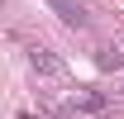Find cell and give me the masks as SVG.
I'll use <instances>...</instances> for the list:
<instances>
[{"instance_id": "obj_3", "label": "cell", "mask_w": 124, "mask_h": 119, "mask_svg": "<svg viewBox=\"0 0 124 119\" xmlns=\"http://www.w3.org/2000/svg\"><path fill=\"white\" fill-rule=\"evenodd\" d=\"M72 110H105V95H77Z\"/></svg>"}, {"instance_id": "obj_2", "label": "cell", "mask_w": 124, "mask_h": 119, "mask_svg": "<svg viewBox=\"0 0 124 119\" xmlns=\"http://www.w3.org/2000/svg\"><path fill=\"white\" fill-rule=\"evenodd\" d=\"M29 62L38 67V72H57V62L48 57V48H29Z\"/></svg>"}, {"instance_id": "obj_1", "label": "cell", "mask_w": 124, "mask_h": 119, "mask_svg": "<svg viewBox=\"0 0 124 119\" xmlns=\"http://www.w3.org/2000/svg\"><path fill=\"white\" fill-rule=\"evenodd\" d=\"M48 5L57 10V19L77 24V29H86V24H91V15H86V5H81V0H48Z\"/></svg>"}]
</instances>
